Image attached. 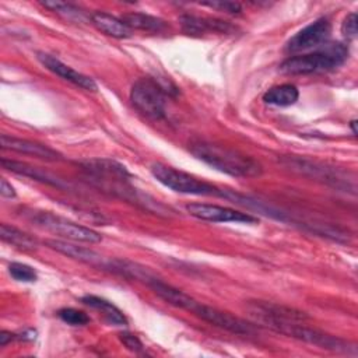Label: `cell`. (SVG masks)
<instances>
[{"instance_id":"6da1fadb","label":"cell","mask_w":358,"mask_h":358,"mask_svg":"<svg viewBox=\"0 0 358 358\" xmlns=\"http://www.w3.org/2000/svg\"><path fill=\"white\" fill-rule=\"evenodd\" d=\"M189 151L211 168L235 178H257L263 173V166L255 158L206 140L189 143Z\"/></svg>"},{"instance_id":"7a4b0ae2","label":"cell","mask_w":358,"mask_h":358,"mask_svg":"<svg viewBox=\"0 0 358 358\" xmlns=\"http://www.w3.org/2000/svg\"><path fill=\"white\" fill-rule=\"evenodd\" d=\"M348 57V48L344 43H326L322 49L310 53L288 57L280 64L285 74H312L330 71L341 66Z\"/></svg>"},{"instance_id":"3957f363","label":"cell","mask_w":358,"mask_h":358,"mask_svg":"<svg viewBox=\"0 0 358 358\" xmlns=\"http://www.w3.org/2000/svg\"><path fill=\"white\" fill-rule=\"evenodd\" d=\"M81 166L99 187L109 190L122 199L140 201L136 189L130 185L131 176L122 164L108 158H98L84 161L81 162Z\"/></svg>"},{"instance_id":"277c9868","label":"cell","mask_w":358,"mask_h":358,"mask_svg":"<svg viewBox=\"0 0 358 358\" xmlns=\"http://www.w3.org/2000/svg\"><path fill=\"white\" fill-rule=\"evenodd\" d=\"M150 171L161 185L178 193L193 194V196H220V197L228 196L225 190L217 187L215 185L197 179L190 173H186L180 169H176L173 166H169L161 162L152 164Z\"/></svg>"},{"instance_id":"5b68a950","label":"cell","mask_w":358,"mask_h":358,"mask_svg":"<svg viewBox=\"0 0 358 358\" xmlns=\"http://www.w3.org/2000/svg\"><path fill=\"white\" fill-rule=\"evenodd\" d=\"M168 90L152 77L138 78L130 90V101L133 106L144 116L162 120L166 116Z\"/></svg>"},{"instance_id":"8992f818","label":"cell","mask_w":358,"mask_h":358,"mask_svg":"<svg viewBox=\"0 0 358 358\" xmlns=\"http://www.w3.org/2000/svg\"><path fill=\"white\" fill-rule=\"evenodd\" d=\"M27 218L34 222L36 227L46 229L55 235L64 238L71 242H85V243H98L102 241V236L87 227L78 225L64 217L53 214L50 211H28L25 213Z\"/></svg>"},{"instance_id":"52a82bcc","label":"cell","mask_w":358,"mask_h":358,"mask_svg":"<svg viewBox=\"0 0 358 358\" xmlns=\"http://www.w3.org/2000/svg\"><path fill=\"white\" fill-rule=\"evenodd\" d=\"M248 315L259 324H263L271 330H275L280 324L288 322H306L308 315L294 308L267 302V301H248L245 305Z\"/></svg>"},{"instance_id":"ba28073f","label":"cell","mask_w":358,"mask_h":358,"mask_svg":"<svg viewBox=\"0 0 358 358\" xmlns=\"http://www.w3.org/2000/svg\"><path fill=\"white\" fill-rule=\"evenodd\" d=\"M277 333L285 334L288 337H294L296 340H301L303 343L316 345L319 348L323 350H331L336 352H350V348H355V347H348V343L327 334L324 331H320L317 329H312L303 324V322H288V323H282L281 326H278L275 329Z\"/></svg>"},{"instance_id":"9c48e42d","label":"cell","mask_w":358,"mask_h":358,"mask_svg":"<svg viewBox=\"0 0 358 358\" xmlns=\"http://www.w3.org/2000/svg\"><path fill=\"white\" fill-rule=\"evenodd\" d=\"M187 213L199 220L210 222H238V224H253L257 221L256 217L242 213L229 207L207 203H190L186 206Z\"/></svg>"},{"instance_id":"30bf717a","label":"cell","mask_w":358,"mask_h":358,"mask_svg":"<svg viewBox=\"0 0 358 358\" xmlns=\"http://www.w3.org/2000/svg\"><path fill=\"white\" fill-rule=\"evenodd\" d=\"M331 32V25L327 18H317L301 31H298L288 42L285 49L289 53L305 52L326 43Z\"/></svg>"},{"instance_id":"8fae6325","label":"cell","mask_w":358,"mask_h":358,"mask_svg":"<svg viewBox=\"0 0 358 358\" xmlns=\"http://www.w3.org/2000/svg\"><path fill=\"white\" fill-rule=\"evenodd\" d=\"M194 315L199 316L201 320L217 326L220 329H224L227 331H231L234 334H241V336H249L255 333V327L253 324L245 322L241 317H236L234 315H231L229 312L213 308V306H207L203 303H197V306L194 308Z\"/></svg>"},{"instance_id":"7c38bea8","label":"cell","mask_w":358,"mask_h":358,"mask_svg":"<svg viewBox=\"0 0 358 358\" xmlns=\"http://www.w3.org/2000/svg\"><path fill=\"white\" fill-rule=\"evenodd\" d=\"M282 164L295 172H299L305 176H310L313 179H320V180L330 183L336 187H341V186L348 187L350 186V183L345 180L347 178L343 176L341 172L336 171L334 168H329L323 164H319L316 161L303 159V158H298V157H287L282 161Z\"/></svg>"},{"instance_id":"4fadbf2b","label":"cell","mask_w":358,"mask_h":358,"mask_svg":"<svg viewBox=\"0 0 358 358\" xmlns=\"http://www.w3.org/2000/svg\"><path fill=\"white\" fill-rule=\"evenodd\" d=\"M36 59L41 62L42 66H45L49 71H52L53 74L59 76L60 78H63V80H66V81H69V83H71V84L85 90V91H91V92L96 91L98 87H96L95 81L91 77H88V76L74 70L73 67L67 66L66 63H63L57 57H55V56H52L49 53L39 52V53H36Z\"/></svg>"},{"instance_id":"5bb4252c","label":"cell","mask_w":358,"mask_h":358,"mask_svg":"<svg viewBox=\"0 0 358 358\" xmlns=\"http://www.w3.org/2000/svg\"><path fill=\"white\" fill-rule=\"evenodd\" d=\"M0 144L1 148L4 150H10V151H15L20 154H25V155H31L35 158H41L45 161H60L63 159L62 154L45 144L36 143V141H31V140H25V138H18V137H13V136H7V134H1L0 137Z\"/></svg>"},{"instance_id":"9a60e30c","label":"cell","mask_w":358,"mask_h":358,"mask_svg":"<svg viewBox=\"0 0 358 358\" xmlns=\"http://www.w3.org/2000/svg\"><path fill=\"white\" fill-rule=\"evenodd\" d=\"M182 31L187 35L199 36L207 32H220V34H231L235 31V27L228 21L208 18V17H197L192 14H185L180 17Z\"/></svg>"},{"instance_id":"2e32d148","label":"cell","mask_w":358,"mask_h":358,"mask_svg":"<svg viewBox=\"0 0 358 358\" xmlns=\"http://www.w3.org/2000/svg\"><path fill=\"white\" fill-rule=\"evenodd\" d=\"M46 245L50 246L52 249L57 250L59 253H63L67 257L84 262L87 264L91 266H96V267H108V263L103 262L102 256L98 255L96 252L84 248V246H78L76 243H73L71 241H62V239H48Z\"/></svg>"},{"instance_id":"e0dca14e","label":"cell","mask_w":358,"mask_h":358,"mask_svg":"<svg viewBox=\"0 0 358 358\" xmlns=\"http://www.w3.org/2000/svg\"><path fill=\"white\" fill-rule=\"evenodd\" d=\"M148 287L161 298L164 299L166 303L176 306V308H182L186 310H194V308L197 306V301L193 299L190 295L185 294L183 291L175 288L171 284L164 282L162 280H158L155 277H152L148 282Z\"/></svg>"},{"instance_id":"ac0fdd59","label":"cell","mask_w":358,"mask_h":358,"mask_svg":"<svg viewBox=\"0 0 358 358\" xmlns=\"http://www.w3.org/2000/svg\"><path fill=\"white\" fill-rule=\"evenodd\" d=\"M1 166L10 172L17 173V175H22V176L34 179V180H38V182H42L46 185H52L55 187H63V183L60 179H57L52 173H49L38 166H32L29 164L21 162V161L6 159V158L1 159Z\"/></svg>"},{"instance_id":"d6986e66","label":"cell","mask_w":358,"mask_h":358,"mask_svg":"<svg viewBox=\"0 0 358 358\" xmlns=\"http://www.w3.org/2000/svg\"><path fill=\"white\" fill-rule=\"evenodd\" d=\"M91 22L103 34L117 38V39H124L131 36V29L117 17L103 13V11H95L91 14Z\"/></svg>"},{"instance_id":"ffe728a7","label":"cell","mask_w":358,"mask_h":358,"mask_svg":"<svg viewBox=\"0 0 358 358\" xmlns=\"http://www.w3.org/2000/svg\"><path fill=\"white\" fill-rule=\"evenodd\" d=\"M81 302L95 310H99L103 315V317L113 326H126L127 324V319L123 315V312L105 298H101L96 295H85L81 298Z\"/></svg>"},{"instance_id":"44dd1931","label":"cell","mask_w":358,"mask_h":358,"mask_svg":"<svg viewBox=\"0 0 358 358\" xmlns=\"http://www.w3.org/2000/svg\"><path fill=\"white\" fill-rule=\"evenodd\" d=\"M120 20L130 28V29H140L145 32H161L166 28L164 20L144 14V13H126L120 17Z\"/></svg>"},{"instance_id":"7402d4cb","label":"cell","mask_w":358,"mask_h":358,"mask_svg":"<svg viewBox=\"0 0 358 358\" xmlns=\"http://www.w3.org/2000/svg\"><path fill=\"white\" fill-rule=\"evenodd\" d=\"M298 98H299L298 88L292 84L275 85L263 94L264 103H268L273 106H291L298 101Z\"/></svg>"},{"instance_id":"603a6c76","label":"cell","mask_w":358,"mask_h":358,"mask_svg":"<svg viewBox=\"0 0 358 358\" xmlns=\"http://www.w3.org/2000/svg\"><path fill=\"white\" fill-rule=\"evenodd\" d=\"M0 236L4 242L18 248V249H24V250H34L36 249V241L34 236L28 235L27 232L8 225L6 222H3L0 225Z\"/></svg>"},{"instance_id":"cb8c5ba5","label":"cell","mask_w":358,"mask_h":358,"mask_svg":"<svg viewBox=\"0 0 358 358\" xmlns=\"http://www.w3.org/2000/svg\"><path fill=\"white\" fill-rule=\"evenodd\" d=\"M45 8L56 13L62 18L71 21V22H85L91 20V15H87L78 6L73 3H66V1H42L41 3Z\"/></svg>"},{"instance_id":"d4e9b609","label":"cell","mask_w":358,"mask_h":358,"mask_svg":"<svg viewBox=\"0 0 358 358\" xmlns=\"http://www.w3.org/2000/svg\"><path fill=\"white\" fill-rule=\"evenodd\" d=\"M8 271L14 280L21 282H34L38 278V274L34 267L24 263H18V262L11 263L8 266Z\"/></svg>"},{"instance_id":"484cf974","label":"cell","mask_w":358,"mask_h":358,"mask_svg":"<svg viewBox=\"0 0 358 358\" xmlns=\"http://www.w3.org/2000/svg\"><path fill=\"white\" fill-rule=\"evenodd\" d=\"M57 316L67 324L71 326H84L90 322V316L78 309L74 308H63L57 310Z\"/></svg>"},{"instance_id":"4316f807","label":"cell","mask_w":358,"mask_h":358,"mask_svg":"<svg viewBox=\"0 0 358 358\" xmlns=\"http://www.w3.org/2000/svg\"><path fill=\"white\" fill-rule=\"evenodd\" d=\"M204 7H210L217 11H222L227 14H239L242 11V7L239 3L235 1H208V3H201Z\"/></svg>"},{"instance_id":"83f0119b","label":"cell","mask_w":358,"mask_h":358,"mask_svg":"<svg viewBox=\"0 0 358 358\" xmlns=\"http://www.w3.org/2000/svg\"><path fill=\"white\" fill-rule=\"evenodd\" d=\"M358 29V18L355 13H350L343 24H341V34L347 38V39H355L357 38V31Z\"/></svg>"},{"instance_id":"f1b7e54d","label":"cell","mask_w":358,"mask_h":358,"mask_svg":"<svg viewBox=\"0 0 358 358\" xmlns=\"http://www.w3.org/2000/svg\"><path fill=\"white\" fill-rule=\"evenodd\" d=\"M119 340L120 343L129 350V351H133V352H141L144 350V345L143 343L140 341V338L129 331H123L119 334Z\"/></svg>"},{"instance_id":"f546056e","label":"cell","mask_w":358,"mask_h":358,"mask_svg":"<svg viewBox=\"0 0 358 358\" xmlns=\"http://www.w3.org/2000/svg\"><path fill=\"white\" fill-rule=\"evenodd\" d=\"M0 194L3 197H7V199H13L15 197V189L11 186V183H8L6 179H1L0 180Z\"/></svg>"},{"instance_id":"4dcf8cb0","label":"cell","mask_w":358,"mask_h":358,"mask_svg":"<svg viewBox=\"0 0 358 358\" xmlns=\"http://www.w3.org/2000/svg\"><path fill=\"white\" fill-rule=\"evenodd\" d=\"M15 338H17V334H14L11 331H7V330H1L0 331V347L7 345L10 341H13Z\"/></svg>"},{"instance_id":"1f68e13d","label":"cell","mask_w":358,"mask_h":358,"mask_svg":"<svg viewBox=\"0 0 358 358\" xmlns=\"http://www.w3.org/2000/svg\"><path fill=\"white\" fill-rule=\"evenodd\" d=\"M355 123H357V122H355V120H351V123H350V124H351V129H352V133H354V134H357V129H355Z\"/></svg>"}]
</instances>
